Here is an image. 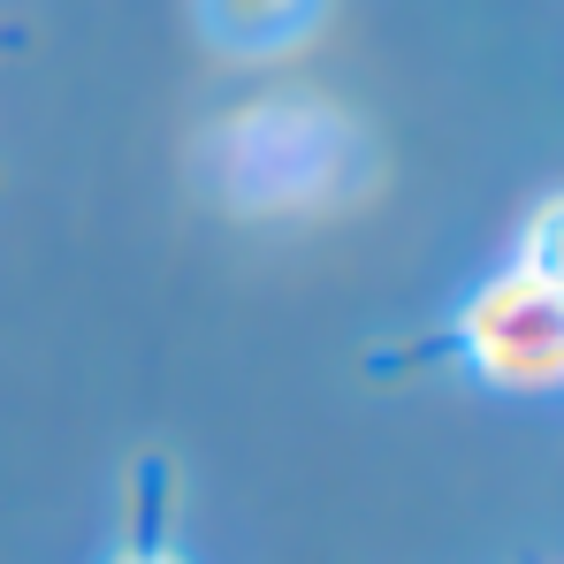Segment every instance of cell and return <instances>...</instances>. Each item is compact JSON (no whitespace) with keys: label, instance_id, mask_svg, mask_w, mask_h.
Instances as JSON below:
<instances>
[{"label":"cell","instance_id":"7a4b0ae2","mask_svg":"<svg viewBox=\"0 0 564 564\" xmlns=\"http://www.w3.org/2000/svg\"><path fill=\"white\" fill-rule=\"evenodd\" d=\"M328 161H344V130L313 107H275L245 115L221 138V184L245 206H282V198H321Z\"/></svg>","mask_w":564,"mask_h":564},{"label":"cell","instance_id":"6da1fadb","mask_svg":"<svg viewBox=\"0 0 564 564\" xmlns=\"http://www.w3.org/2000/svg\"><path fill=\"white\" fill-rule=\"evenodd\" d=\"M458 344L496 389H564V290L534 268H503L466 297Z\"/></svg>","mask_w":564,"mask_h":564},{"label":"cell","instance_id":"5b68a950","mask_svg":"<svg viewBox=\"0 0 564 564\" xmlns=\"http://www.w3.org/2000/svg\"><path fill=\"white\" fill-rule=\"evenodd\" d=\"M115 564H184V557H169V550H130V557H115Z\"/></svg>","mask_w":564,"mask_h":564},{"label":"cell","instance_id":"277c9868","mask_svg":"<svg viewBox=\"0 0 564 564\" xmlns=\"http://www.w3.org/2000/svg\"><path fill=\"white\" fill-rule=\"evenodd\" d=\"M519 268H534L542 282L564 290V198L534 206V221H527V237H519Z\"/></svg>","mask_w":564,"mask_h":564},{"label":"cell","instance_id":"3957f363","mask_svg":"<svg viewBox=\"0 0 564 564\" xmlns=\"http://www.w3.org/2000/svg\"><path fill=\"white\" fill-rule=\"evenodd\" d=\"M321 8L328 0H198L206 31L229 54H282V46H297L321 23Z\"/></svg>","mask_w":564,"mask_h":564}]
</instances>
